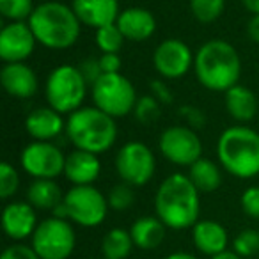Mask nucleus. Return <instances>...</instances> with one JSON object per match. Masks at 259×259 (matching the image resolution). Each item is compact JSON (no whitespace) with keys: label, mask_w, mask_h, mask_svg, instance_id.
I'll use <instances>...</instances> for the list:
<instances>
[{"label":"nucleus","mask_w":259,"mask_h":259,"mask_svg":"<svg viewBox=\"0 0 259 259\" xmlns=\"http://www.w3.org/2000/svg\"><path fill=\"white\" fill-rule=\"evenodd\" d=\"M0 259H41V257L32 248V245L13 243L2 252V257Z\"/></svg>","instance_id":"nucleus-37"},{"label":"nucleus","mask_w":259,"mask_h":259,"mask_svg":"<svg viewBox=\"0 0 259 259\" xmlns=\"http://www.w3.org/2000/svg\"><path fill=\"white\" fill-rule=\"evenodd\" d=\"M34 9L32 0H0V13L9 22H29Z\"/></svg>","instance_id":"nucleus-29"},{"label":"nucleus","mask_w":259,"mask_h":259,"mask_svg":"<svg viewBox=\"0 0 259 259\" xmlns=\"http://www.w3.org/2000/svg\"><path fill=\"white\" fill-rule=\"evenodd\" d=\"M192 241L201 254L213 257V255L227 250L229 236L222 224L215 222V220H199L192 227Z\"/></svg>","instance_id":"nucleus-21"},{"label":"nucleus","mask_w":259,"mask_h":259,"mask_svg":"<svg viewBox=\"0 0 259 259\" xmlns=\"http://www.w3.org/2000/svg\"><path fill=\"white\" fill-rule=\"evenodd\" d=\"M62 201L64 194L55 180H34L27 188V202L36 209L54 211Z\"/></svg>","instance_id":"nucleus-24"},{"label":"nucleus","mask_w":259,"mask_h":259,"mask_svg":"<svg viewBox=\"0 0 259 259\" xmlns=\"http://www.w3.org/2000/svg\"><path fill=\"white\" fill-rule=\"evenodd\" d=\"M20 165L34 180H55L64 174L66 155L54 142L34 141L23 148Z\"/></svg>","instance_id":"nucleus-12"},{"label":"nucleus","mask_w":259,"mask_h":259,"mask_svg":"<svg viewBox=\"0 0 259 259\" xmlns=\"http://www.w3.org/2000/svg\"><path fill=\"white\" fill-rule=\"evenodd\" d=\"M107 201L110 209L114 211H124V209L132 208L135 202V194H134V187H130L126 183H119L108 190Z\"/></svg>","instance_id":"nucleus-31"},{"label":"nucleus","mask_w":259,"mask_h":259,"mask_svg":"<svg viewBox=\"0 0 259 259\" xmlns=\"http://www.w3.org/2000/svg\"><path fill=\"white\" fill-rule=\"evenodd\" d=\"M188 178L195 185L199 192H215L222 185V170L215 162L208 158H201L188 167Z\"/></svg>","instance_id":"nucleus-25"},{"label":"nucleus","mask_w":259,"mask_h":259,"mask_svg":"<svg viewBox=\"0 0 259 259\" xmlns=\"http://www.w3.org/2000/svg\"><path fill=\"white\" fill-rule=\"evenodd\" d=\"M241 4L252 16L259 15V0H241Z\"/></svg>","instance_id":"nucleus-41"},{"label":"nucleus","mask_w":259,"mask_h":259,"mask_svg":"<svg viewBox=\"0 0 259 259\" xmlns=\"http://www.w3.org/2000/svg\"><path fill=\"white\" fill-rule=\"evenodd\" d=\"M37 227L36 208L27 201H13L2 211V229L6 236L15 241L32 238Z\"/></svg>","instance_id":"nucleus-15"},{"label":"nucleus","mask_w":259,"mask_h":259,"mask_svg":"<svg viewBox=\"0 0 259 259\" xmlns=\"http://www.w3.org/2000/svg\"><path fill=\"white\" fill-rule=\"evenodd\" d=\"M0 83L13 98L27 100L32 98L39 89V80L34 69L25 62H9L0 69Z\"/></svg>","instance_id":"nucleus-16"},{"label":"nucleus","mask_w":259,"mask_h":259,"mask_svg":"<svg viewBox=\"0 0 259 259\" xmlns=\"http://www.w3.org/2000/svg\"><path fill=\"white\" fill-rule=\"evenodd\" d=\"M78 69H80V73H82L83 78H85L87 85H91V87L103 76V71H101V66H100V59H93V57L83 59V61L78 64Z\"/></svg>","instance_id":"nucleus-35"},{"label":"nucleus","mask_w":259,"mask_h":259,"mask_svg":"<svg viewBox=\"0 0 259 259\" xmlns=\"http://www.w3.org/2000/svg\"><path fill=\"white\" fill-rule=\"evenodd\" d=\"M240 204L245 215L259 220V187H248L241 194Z\"/></svg>","instance_id":"nucleus-34"},{"label":"nucleus","mask_w":259,"mask_h":259,"mask_svg":"<svg viewBox=\"0 0 259 259\" xmlns=\"http://www.w3.org/2000/svg\"><path fill=\"white\" fill-rule=\"evenodd\" d=\"M115 170L122 183L130 187H144L155 176V155L142 142L130 141L121 146L115 155Z\"/></svg>","instance_id":"nucleus-10"},{"label":"nucleus","mask_w":259,"mask_h":259,"mask_svg":"<svg viewBox=\"0 0 259 259\" xmlns=\"http://www.w3.org/2000/svg\"><path fill=\"white\" fill-rule=\"evenodd\" d=\"M149 89H151V96H155L162 105L172 103L174 94H172V91H170V87L167 85L163 80H151Z\"/></svg>","instance_id":"nucleus-38"},{"label":"nucleus","mask_w":259,"mask_h":259,"mask_svg":"<svg viewBox=\"0 0 259 259\" xmlns=\"http://www.w3.org/2000/svg\"><path fill=\"white\" fill-rule=\"evenodd\" d=\"M64 206L68 220L82 227H96L107 219L110 209L107 195H103L94 185L71 187L64 194Z\"/></svg>","instance_id":"nucleus-9"},{"label":"nucleus","mask_w":259,"mask_h":259,"mask_svg":"<svg viewBox=\"0 0 259 259\" xmlns=\"http://www.w3.org/2000/svg\"><path fill=\"white\" fill-rule=\"evenodd\" d=\"M117 27L128 41H146L155 34L156 18L144 8H128L119 13Z\"/></svg>","instance_id":"nucleus-20"},{"label":"nucleus","mask_w":259,"mask_h":259,"mask_svg":"<svg viewBox=\"0 0 259 259\" xmlns=\"http://www.w3.org/2000/svg\"><path fill=\"white\" fill-rule=\"evenodd\" d=\"M158 148L163 158L180 167H190L202 158V142L190 126L176 124L162 132Z\"/></svg>","instance_id":"nucleus-11"},{"label":"nucleus","mask_w":259,"mask_h":259,"mask_svg":"<svg viewBox=\"0 0 259 259\" xmlns=\"http://www.w3.org/2000/svg\"><path fill=\"white\" fill-rule=\"evenodd\" d=\"M103 259H105V257H103Z\"/></svg>","instance_id":"nucleus-44"},{"label":"nucleus","mask_w":259,"mask_h":259,"mask_svg":"<svg viewBox=\"0 0 259 259\" xmlns=\"http://www.w3.org/2000/svg\"><path fill=\"white\" fill-rule=\"evenodd\" d=\"M94 107L103 110L110 117H124L130 112H134L137 103V91L134 83L124 75H103L93 87H91Z\"/></svg>","instance_id":"nucleus-7"},{"label":"nucleus","mask_w":259,"mask_h":259,"mask_svg":"<svg viewBox=\"0 0 259 259\" xmlns=\"http://www.w3.org/2000/svg\"><path fill=\"white\" fill-rule=\"evenodd\" d=\"M209 259H243V257L238 255L234 250H224V252H220V254L213 255V257H209Z\"/></svg>","instance_id":"nucleus-42"},{"label":"nucleus","mask_w":259,"mask_h":259,"mask_svg":"<svg viewBox=\"0 0 259 259\" xmlns=\"http://www.w3.org/2000/svg\"><path fill=\"white\" fill-rule=\"evenodd\" d=\"M66 135L75 149L94 155L108 151L117 139L115 119L98 107H82L68 115Z\"/></svg>","instance_id":"nucleus-5"},{"label":"nucleus","mask_w":259,"mask_h":259,"mask_svg":"<svg viewBox=\"0 0 259 259\" xmlns=\"http://www.w3.org/2000/svg\"><path fill=\"white\" fill-rule=\"evenodd\" d=\"M100 66L103 75H114V73H121L122 61L117 54H101Z\"/></svg>","instance_id":"nucleus-39"},{"label":"nucleus","mask_w":259,"mask_h":259,"mask_svg":"<svg viewBox=\"0 0 259 259\" xmlns=\"http://www.w3.org/2000/svg\"><path fill=\"white\" fill-rule=\"evenodd\" d=\"M217 156L224 170L240 180L259 174V132L248 126H231L220 134Z\"/></svg>","instance_id":"nucleus-4"},{"label":"nucleus","mask_w":259,"mask_h":259,"mask_svg":"<svg viewBox=\"0 0 259 259\" xmlns=\"http://www.w3.org/2000/svg\"><path fill=\"white\" fill-rule=\"evenodd\" d=\"M247 36L250 37V41L259 45V15L250 16L247 23Z\"/></svg>","instance_id":"nucleus-40"},{"label":"nucleus","mask_w":259,"mask_h":259,"mask_svg":"<svg viewBox=\"0 0 259 259\" xmlns=\"http://www.w3.org/2000/svg\"><path fill=\"white\" fill-rule=\"evenodd\" d=\"M20 187V176L16 169L9 162L0 163V197L8 201L18 192Z\"/></svg>","instance_id":"nucleus-33"},{"label":"nucleus","mask_w":259,"mask_h":259,"mask_svg":"<svg viewBox=\"0 0 259 259\" xmlns=\"http://www.w3.org/2000/svg\"><path fill=\"white\" fill-rule=\"evenodd\" d=\"M226 0H190V11L201 23H213L222 16Z\"/></svg>","instance_id":"nucleus-28"},{"label":"nucleus","mask_w":259,"mask_h":259,"mask_svg":"<svg viewBox=\"0 0 259 259\" xmlns=\"http://www.w3.org/2000/svg\"><path fill=\"white\" fill-rule=\"evenodd\" d=\"M160 101L155 96L148 94V96H142L137 100L134 108V115L139 122L142 124H149V122L156 121L160 117Z\"/></svg>","instance_id":"nucleus-32"},{"label":"nucleus","mask_w":259,"mask_h":259,"mask_svg":"<svg viewBox=\"0 0 259 259\" xmlns=\"http://www.w3.org/2000/svg\"><path fill=\"white\" fill-rule=\"evenodd\" d=\"M180 115L185 119L187 126H190L192 130H201L206 126V114L199 107L185 105V107L180 108Z\"/></svg>","instance_id":"nucleus-36"},{"label":"nucleus","mask_w":259,"mask_h":259,"mask_svg":"<svg viewBox=\"0 0 259 259\" xmlns=\"http://www.w3.org/2000/svg\"><path fill=\"white\" fill-rule=\"evenodd\" d=\"M27 23L32 29L37 43L50 50L71 48L78 41L82 25L71 6L55 0L37 6Z\"/></svg>","instance_id":"nucleus-3"},{"label":"nucleus","mask_w":259,"mask_h":259,"mask_svg":"<svg viewBox=\"0 0 259 259\" xmlns=\"http://www.w3.org/2000/svg\"><path fill=\"white\" fill-rule=\"evenodd\" d=\"M194 71L202 87L215 93H227L240 82L241 59L231 43L209 39L195 52Z\"/></svg>","instance_id":"nucleus-2"},{"label":"nucleus","mask_w":259,"mask_h":259,"mask_svg":"<svg viewBox=\"0 0 259 259\" xmlns=\"http://www.w3.org/2000/svg\"><path fill=\"white\" fill-rule=\"evenodd\" d=\"M134 247L132 234L122 227L110 229L101 240V254L105 259H126L130 257Z\"/></svg>","instance_id":"nucleus-26"},{"label":"nucleus","mask_w":259,"mask_h":259,"mask_svg":"<svg viewBox=\"0 0 259 259\" xmlns=\"http://www.w3.org/2000/svg\"><path fill=\"white\" fill-rule=\"evenodd\" d=\"M165 259H199V257H195L190 252H172V254H169Z\"/></svg>","instance_id":"nucleus-43"},{"label":"nucleus","mask_w":259,"mask_h":259,"mask_svg":"<svg viewBox=\"0 0 259 259\" xmlns=\"http://www.w3.org/2000/svg\"><path fill=\"white\" fill-rule=\"evenodd\" d=\"M30 245L41 259H68L76 245V234L71 222L50 217L37 224Z\"/></svg>","instance_id":"nucleus-8"},{"label":"nucleus","mask_w":259,"mask_h":259,"mask_svg":"<svg viewBox=\"0 0 259 259\" xmlns=\"http://www.w3.org/2000/svg\"><path fill=\"white\" fill-rule=\"evenodd\" d=\"M87 82L80 73L78 66L61 64L52 69L45 83V96L48 107L59 114H73L82 108L87 94Z\"/></svg>","instance_id":"nucleus-6"},{"label":"nucleus","mask_w":259,"mask_h":259,"mask_svg":"<svg viewBox=\"0 0 259 259\" xmlns=\"http://www.w3.org/2000/svg\"><path fill=\"white\" fill-rule=\"evenodd\" d=\"M165 229L167 226L158 217H141L132 224L130 234H132V240L137 248L155 250L165 240Z\"/></svg>","instance_id":"nucleus-22"},{"label":"nucleus","mask_w":259,"mask_h":259,"mask_svg":"<svg viewBox=\"0 0 259 259\" xmlns=\"http://www.w3.org/2000/svg\"><path fill=\"white\" fill-rule=\"evenodd\" d=\"M224 94H226V98H224L226 108L234 121L248 122L255 117V114H257V98L248 87L238 83Z\"/></svg>","instance_id":"nucleus-23"},{"label":"nucleus","mask_w":259,"mask_h":259,"mask_svg":"<svg viewBox=\"0 0 259 259\" xmlns=\"http://www.w3.org/2000/svg\"><path fill=\"white\" fill-rule=\"evenodd\" d=\"M36 36L27 22H9L0 30V59L9 62H25L36 48Z\"/></svg>","instance_id":"nucleus-14"},{"label":"nucleus","mask_w":259,"mask_h":259,"mask_svg":"<svg viewBox=\"0 0 259 259\" xmlns=\"http://www.w3.org/2000/svg\"><path fill=\"white\" fill-rule=\"evenodd\" d=\"M101 162L98 155L82 149H75L69 155H66L64 165V178L73 187H82V185H93L100 178Z\"/></svg>","instance_id":"nucleus-19"},{"label":"nucleus","mask_w":259,"mask_h":259,"mask_svg":"<svg viewBox=\"0 0 259 259\" xmlns=\"http://www.w3.org/2000/svg\"><path fill=\"white\" fill-rule=\"evenodd\" d=\"M201 192L195 188L190 178L181 172L170 174L160 183L155 195L156 217L169 229L181 231L194 227L201 213Z\"/></svg>","instance_id":"nucleus-1"},{"label":"nucleus","mask_w":259,"mask_h":259,"mask_svg":"<svg viewBox=\"0 0 259 259\" xmlns=\"http://www.w3.org/2000/svg\"><path fill=\"white\" fill-rule=\"evenodd\" d=\"M71 8L80 23L94 30L115 23L121 13L117 0H71Z\"/></svg>","instance_id":"nucleus-17"},{"label":"nucleus","mask_w":259,"mask_h":259,"mask_svg":"<svg viewBox=\"0 0 259 259\" xmlns=\"http://www.w3.org/2000/svg\"><path fill=\"white\" fill-rule=\"evenodd\" d=\"M233 250L241 257H252V255L259 254V231H240L233 240Z\"/></svg>","instance_id":"nucleus-30"},{"label":"nucleus","mask_w":259,"mask_h":259,"mask_svg":"<svg viewBox=\"0 0 259 259\" xmlns=\"http://www.w3.org/2000/svg\"><path fill=\"white\" fill-rule=\"evenodd\" d=\"M25 130L34 141L52 142L66 132V121L62 119V114L52 107H41L27 115Z\"/></svg>","instance_id":"nucleus-18"},{"label":"nucleus","mask_w":259,"mask_h":259,"mask_svg":"<svg viewBox=\"0 0 259 259\" xmlns=\"http://www.w3.org/2000/svg\"><path fill=\"white\" fill-rule=\"evenodd\" d=\"M195 54L185 41L170 37L156 47L153 54V66L156 73L167 80H176L185 76L194 68Z\"/></svg>","instance_id":"nucleus-13"},{"label":"nucleus","mask_w":259,"mask_h":259,"mask_svg":"<svg viewBox=\"0 0 259 259\" xmlns=\"http://www.w3.org/2000/svg\"><path fill=\"white\" fill-rule=\"evenodd\" d=\"M94 41H96V47L100 48L103 54H117L122 48V43L126 41V37L122 36V32L119 30L117 23H110V25L96 29Z\"/></svg>","instance_id":"nucleus-27"}]
</instances>
